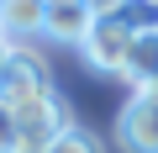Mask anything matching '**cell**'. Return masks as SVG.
I'll return each instance as SVG.
<instances>
[{"instance_id": "1", "label": "cell", "mask_w": 158, "mask_h": 153, "mask_svg": "<svg viewBox=\"0 0 158 153\" xmlns=\"http://www.w3.org/2000/svg\"><path fill=\"white\" fill-rule=\"evenodd\" d=\"M132 42H137V32L111 11V6H100V16H95V27H90V37L79 42L85 48V58L100 69V74H121V63H127V53H132Z\"/></svg>"}, {"instance_id": "2", "label": "cell", "mask_w": 158, "mask_h": 153, "mask_svg": "<svg viewBox=\"0 0 158 153\" xmlns=\"http://www.w3.org/2000/svg\"><path fill=\"white\" fill-rule=\"evenodd\" d=\"M11 116H16V132H21V148H48L53 137H63V132L74 127V121H69V106L58 100V90H48V95H37V100L16 106Z\"/></svg>"}, {"instance_id": "3", "label": "cell", "mask_w": 158, "mask_h": 153, "mask_svg": "<svg viewBox=\"0 0 158 153\" xmlns=\"http://www.w3.org/2000/svg\"><path fill=\"white\" fill-rule=\"evenodd\" d=\"M53 90V74H48V63L32 53V48H11V63H6V74H0V100H6L11 111L16 106H27V100H37V95H48Z\"/></svg>"}, {"instance_id": "4", "label": "cell", "mask_w": 158, "mask_h": 153, "mask_svg": "<svg viewBox=\"0 0 158 153\" xmlns=\"http://www.w3.org/2000/svg\"><path fill=\"white\" fill-rule=\"evenodd\" d=\"M116 148L121 153H158V106L132 95L116 116Z\"/></svg>"}, {"instance_id": "5", "label": "cell", "mask_w": 158, "mask_h": 153, "mask_svg": "<svg viewBox=\"0 0 158 153\" xmlns=\"http://www.w3.org/2000/svg\"><path fill=\"white\" fill-rule=\"evenodd\" d=\"M95 16H100V6H95V0H48L42 37H53V42H74V48H79V42L90 37Z\"/></svg>"}, {"instance_id": "6", "label": "cell", "mask_w": 158, "mask_h": 153, "mask_svg": "<svg viewBox=\"0 0 158 153\" xmlns=\"http://www.w3.org/2000/svg\"><path fill=\"white\" fill-rule=\"evenodd\" d=\"M0 21H6V42L11 37H37L48 21V0H0Z\"/></svg>"}, {"instance_id": "7", "label": "cell", "mask_w": 158, "mask_h": 153, "mask_svg": "<svg viewBox=\"0 0 158 153\" xmlns=\"http://www.w3.org/2000/svg\"><path fill=\"white\" fill-rule=\"evenodd\" d=\"M121 74L142 90V85H153L158 79V32H142L137 42H132V53H127V63H121Z\"/></svg>"}, {"instance_id": "8", "label": "cell", "mask_w": 158, "mask_h": 153, "mask_svg": "<svg viewBox=\"0 0 158 153\" xmlns=\"http://www.w3.org/2000/svg\"><path fill=\"white\" fill-rule=\"evenodd\" d=\"M42 153H106V142L90 132V127H69L63 137H53Z\"/></svg>"}, {"instance_id": "9", "label": "cell", "mask_w": 158, "mask_h": 153, "mask_svg": "<svg viewBox=\"0 0 158 153\" xmlns=\"http://www.w3.org/2000/svg\"><path fill=\"white\" fill-rule=\"evenodd\" d=\"M0 153H21V132H16V116L6 100H0Z\"/></svg>"}, {"instance_id": "10", "label": "cell", "mask_w": 158, "mask_h": 153, "mask_svg": "<svg viewBox=\"0 0 158 153\" xmlns=\"http://www.w3.org/2000/svg\"><path fill=\"white\" fill-rule=\"evenodd\" d=\"M11 48H16V42H6V37H0V74H6V63H11Z\"/></svg>"}, {"instance_id": "11", "label": "cell", "mask_w": 158, "mask_h": 153, "mask_svg": "<svg viewBox=\"0 0 158 153\" xmlns=\"http://www.w3.org/2000/svg\"><path fill=\"white\" fill-rule=\"evenodd\" d=\"M137 95H142V100H153V106H158V79H153V85H142V90H137Z\"/></svg>"}, {"instance_id": "12", "label": "cell", "mask_w": 158, "mask_h": 153, "mask_svg": "<svg viewBox=\"0 0 158 153\" xmlns=\"http://www.w3.org/2000/svg\"><path fill=\"white\" fill-rule=\"evenodd\" d=\"M21 153H42V148H21Z\"/></svg>"}, {"instance_id": "13", "label": "cell", "mask_w": 158, "mask_h": 153, "mask_svg": "<svg viewBox=\"0 0 158 153\" xmlns=\"http://www.w3.org/2000/svg\"><path fill=\"white\" fill-rule=\"evenodd\" d=\"M0 37H6V21H0Z\"/></svg>"}]
</instances>
